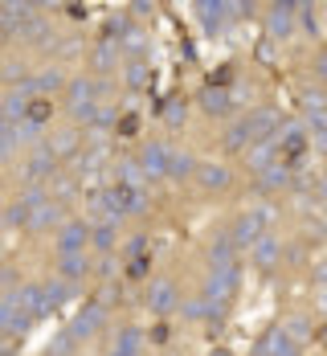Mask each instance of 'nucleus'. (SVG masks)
<instances>
[{
    "label": "nucleus",
    "instance_id": "obj_14",
    "mask_svg": "<svg viewBox=\"0 0 327 356\" xmlns=\"http://www.w3.org/2000/svg\"><path fill=\"white\" fill-rule=\"evenodd\" d=\"M58 221H62V201H45V205H37L33 213H29L25 229H29V234H45V229H53Z\"/></svg>",
    "mask_w": 327,
    "mask_h": 356
},
{
    "label": "nucleus",
    "instance_id": "obj_47",
    "mask_svg": "<svg viewBox=\"0 0 327 356\" xmlns=\"http://www.w3.org/2000/svg\"><path fill=\"white\" fill-rule=\"evenodd\" d=\"M319 340H324V344H327V323H324V327H319Z\"/></svg>",
    "mask_w": 327,
    "mask_h": 356
},
{
    "label": "nucleus",
    "instance_id": "obj_22",
    "mask_svg": "<svg viewBox=\"0 0 327 356\" xmlns=\"http://www.w3.org/2000/svg\"><path fill=\"white\" fill-rule=\"evenodd\" d=\"M17 37H25L29 45H49V41H53V25H49L41 13H33V17L21 25V33H17Z\"/></svg>",
    "mask_w": 327,
    "mask_h": 356
},
{
    "label": "nucleus",
    "instance_id": "obj_1",
    "mask_svg": "<svg viewBox=\"0 0 327 356\" xmlns=\"http://www.w3.org/2000/svg\"><path fill=\"white\" fill-rule=\"evenodd\" d=\"M266 221H270V209H246V213H237V221L229 225V238H233V246L237 250H250L266 234Z\"/></svg>",
    "mask_w": 327,
    "mask_h": 356
},
{
    "label": "nucleus",
    "instance_id": "obj_12",
    "mask_svg": "<svg viewBox=\"0 0 327 356\" xmlns=\"http://www.w3.org/2000/svg\"><path fill=\"white\" fill-rule=\"evenodd\" d=\"M140 348H144V332H140V327H119V332L110 336L107 356H140Z\"/></svg>",
    "mask_w": 327,
    "mask_h": 356
},
{
    "label": "nucleus",
    "instance_id": "obj_5",
    "mask_svg": "<svg viewBox=\"0 0 327 356\" xmlns=\"http://www.w3.org/2000/svg\"><path fill=\"white\" fill-rule=\"evenodd\" d=\"M107 323V312H103V303H90V307H82L70 323V336L82 344V340H90V336H99V327Z\"/></svg>",
    "mask_w": 327,
    "mask_h": 356
},
{
    "label": "nucleus",
    "instance_id": "obj_3",
    "mask_svg": "<svg viewBox=\"0 0 327 356\" xmlns=\"http://www.w3.org/2000/svg\"><path fill=\"white\" fill-rule=\"evenodd\" d=\"M144 303L156 312V316H168V312L181 303L176 283H172V279H151V283H147V299H144Z\"/></svg>",
    "mask_w": 327,
    "mask_h": 356
},
{
    "label": "nucleus",
    "instance_id": "obj_18",
    "mask_svg": "<svg viewBox=\"0 0 327 356\" xmlns=\"http://www.w3.org/2000/svg\"><path fill=\"white\" fill-rule=\"evenodd\" d=\"M201 107H205V115H213V119H225V115H233V95L221 90V86H209L201 95Z\"/></svg>",
    "mask_w": 327,
    "mask_h": 356
},
{
    "label": "nucleus",
    "instance_id": "obj_2",
    "mask_svg": "<svg viewBox=\"0 0 327 356\" xmlns=\"http://www.w3.org/2000/svg\"><path fill=\"white\" fill-rule=\"evenodd\" d=\"M233 291H237V266H221V270L205 275V299H213V303L225 307L233 299Z\"/></svg>",
    "mask_w": 327,
    "mask_h": 356
},
{
    "label": "nucleus",
    "instance_id": "obj_19",
    "mask_svg": "<svg viewBox=\"0 0 327 356\" xmlns=\"http://www.w3.org/2000/svg\"><path fill=\"white\" fill-rule=\"evenodd\" d=\"M196 184H205V188H213V193H221V188H229V180H233V172L225 168V164H196Z\"/></svg>",
    "mask_w": 327,
    "mask_h": 356
},
{
    "label": "nucleus",
    "instance_id": "obj_35",
    "mask_svg": "<svg viewBox=\"0 0 327 356\" xmlns=\"http://www.w3.org/2000/svg\"><path fill=\"white\" fill-rule=\"evenodd\" d=\"M123 82H127L131 90L147 86V66H144V62H127V70H123Z\"/></svg>",
    "mask_w": 327,
    "mask_h": 356
},
{
    "label": "nucleus",
    "instance_id": "obj_6",
    "mask_svg": "<svg viewBox=\"0 0 327 356\" xmlns=\"http://www.w3.org/2000/svg\"><path fill=\"white\" fill-rule=\"evenodd\" d=\"M12 299H17V312H21L25 320L37 323V320H45V316H49V307H45V291H41L37 283H25Z\"/></svg>",
    "mask_w": 327,
    "mask_h": 356
},
{
    "label": "nucleus",
    "instance_id": "obj_39",
    "mask_svg": "<svg viewBox=\"0 0 327 356\" xmlns=\"http://www.w3.org/2000/svg\"><path fill=\"white\" fill-rule=\"evenodd\" d=\"M283 332H287V336H291V344H299V340H307V336H311V323L303 320V316H294V320L287 323V327H283Z\"/></svg>",
    "mask_w": 327,
    "mask_h": 356
},
{
    "label": "nucleus",
    "instance_id": "obj_26",
    "mask_svg": "<svg viewBox=\"0 0 327 356\" xmlns=\"http://www.w3.org/2000/svg\"><path fill=\"white\" fill-rule=\"evenodd\" d=\"M90 66L99 74H110L119 66V49H115V41H99L94 49H90Z\"/></svg>",
    "mask_w": 327,
    "mask_h": 356
},
{
    "label": "nucleus",
    "instance_id": "obj_25",
    "mask_svg": "<svg viewBox=\"0 0 327 356\" xmlns=\"http://www.w3.org/2000/svg\"><path fill=\"white\" fill-rule=\"evenodd\" d=\"M86 103H94V82L90 78H74L70 86H66V107L78 111V107H86Z\"/></svg>",
    "mask_w": 327,
    "mask_h": 356
},
{
    "label": "nucleus",
    "instance_id": "obj_31",
    "mask_svg": "<svg viewBox=\"0 0 327 356\" xmlns=\"http://www.w3.org/2000/svg\"><path fill=\"white\" fill-rule=\"evenodd\" d=\"M196 172V160L188 156V152H172V160H168V177L172 180H188Z\"/></svg>",
    "mask_w": 327,
    "mask_h": 356
},
{
    "label": "nucleus",
    "instance_id": "obj_37",
    "mask_svg": "<svg viewBox=\"0 0 327 356\" xmlns=\"http://www.w3.org/2000/svg\"><path fill=\"white\" fill-rule=\"evenodd\" d=\"M74 348H78V340H74L70 327H66V332H62V336L49 344V356H74Z\"/></svg>",
    "mask_w": 327,
    "mask_h": 356
},
{
    "label": "nucleus",
    "instance_id": "obj_13",
    "mask_svg": "<svg viewBox=\"0 0 327 356\" xmlns=\"http://www.w3.org/2000/svg\"><path fill=\"white\" fill-rule=\"evenodd\" d=\"M258 356H299V344H291V336L283 327H270L258 344Z\"/></svg>",
    "mask_w": 327,
    "mask_h": 356
},
{
    "label": "nucleus",
    "instance_id": "obj_20",
    "mask_svg": "<svg viewBox=\"0 0 327 356\" xmlns=\"http://www.w3.org/2000/svg\"><path fill=\"white\" fill-rule=\"evenodd\" d=\"M250 123H254V143L258 140H274L278 136V127H283V115L278 111H270V107H262L250 115Z\"/></svg>",
    "mask_w": 327,
    "mask_h": 356
},
{
    "label": "nucleus",
    "instance_id": "obj_27",
    "mask_svg": "<svg viewBox=\"0 0 327 356\" xmlns=\"http://www.w3.org/2000/svg\"><path fill=\"white\" fill-rule=\"evenodd\" d=\"M196 13H201V21H205L209 29H217L221 21H233V13H229V4H225V0H201V4H196Z\"/></svg>",
    "mask_w": 327,
    "mask_h": 356
},
{
    "label": "nucleus",
    "instance_id": "obj_43",
    "mask_svg": "<svg viewBox=\"0 0 327 356\" xmlns=\"http://www.w3.org/2000/svg\"><path fill=\"white\" fill-rule=\"evenodd\" d=\"M151 340H156V344H164V340H168V323H156V332H151Z\"/></svg>",
    "mask_w": 327,
    "mask_h": 356
},
{
    "label": "nucleus",
    "instance_id": "obj_23",
    "mask_svg": "<svg viewBox=\"0 0 327 356\" xmlns=\"http://www.w3.org/2000/svg\"><path fill=\"white\" fill-rule=\"evenodd\" d=\"M209 262H213V270H221V266H237V246H233L229 234L213 238V246H209Z\"/></svg>",
    "mask_w": 327,
    "mask_h": 356
},
{
    "label": "nucleus",
    "instance_id": "obj_42",
    "mask_svg": "<svg viewBox=\"0 0 327 356\" xmlns=\"http://www.w3.org/2000/svg\"><path fill=\"white\" fill-rule=\"evenodd\" d=\"M151 8H156L151 0H135V4H131V13H135V17H151Z\"/></svg>",
    "mask_w": 327,
    "mask_h": 356
},
{
    "label": "nucleus",
    "instance_id": "obj_30",
    "mask_svg": "<svg viewBox=\"0 0 327 356\" xmlns=\"http://www.w3.org/2000/svg\"><path fill=\"white\" fill-rule=\"evenodd\" d=\"M62 82H66V74H62V70H45V74H37V78H29V86H33V99L49 95V90H58Z\"/></svg>",
    "mask_w": 327,
    "mask_h": 356
},
{
    "label": "nucleus",
    "instance_id": "obj_8",
    "mask_svg": "<svg viewBox=\"0 0 327 356\" xmlns=\"http://www.w3.org/2000/svg\"><path fill=\"white\" fill-rule=\"evenodd\" d=\"M86 242H90V225L86 221L58 225V254H78V250H86Z\"/></svg>",
    "mask_w": 327,
    "mask_h": 356
},
{
    "label": "nucleus",
    "instance_id": "obj_21",
    "mask_svg": "<svg viewBox=\"0 0 327 356\" xmlns=\"http://www.w3.org/2000/svg\"><path fill=\"white\" fill-rule=\"evenodd\" d=\"M49 143V152H53V160H58V164H62V160H74V156H78V152H82V136H78V131H58V136H53V140H45Z\"/></svg>",
    "mask_w": 327,
    "mask_h": 356
},
{
    "label": "nucleus",
    "instance_id": "obj_44",
    "mask_svg": "<svg viewBox=\"0 0 327 356\" xmlns=\"http://www.w3.org/2000/svg\"><path fill=\"white\" fill-rule=\"evenodd\" d=\"M315 70H319V78L327 82V54H319V58H315Z\"/></svg>",
    "mask_w": 327,
    "mask_h": 356
},
{
    "label": "nucleus",
    "instance_id": "obj_34",
    "mask_svg": "<svg viewBox=\"0 0 327 356\" xmlns=\"http://www.w3.org/2000/svg\"><path fill=\"white\" fill-rule=\"evenodd\" d=\"M12 152H17V127L0 115V160H8Z\"/></svg>",
    "mask_w": 327,
    "mask_h": 356
},
{
    "label": "nucleus",
    "instance_id": "obj_48",
    "mask_svg": "<svg viewBox=\"0 0 327 356\" xmlns=\"http://www.w3.org/2000/svg\"><path fill=\"white\" fill-rule=\"evenodd\" d=\"M319 225H324V229H327V205H324V217H319Z\"/></svg>",
    "mask_w": 327,
    "mask_h": 356
},
{
    "label": "nucleus",
    "instance_id": "obj_4",
    "mask_svg": "<svg viewBox=\"0 0 327 356\" xmlns=\"http://www.w3.org/2000/svg\"><path fill=\"white\" fill-rule=\"evenodd\" d=\"M168 160H172V147L168 143H147L140 152V168L147 180H164L168 177Z\"/></svg>",
    "mask_w": 327,
    "mask_h": 356
},
{
    "label": "nucleus",
    "instance_id": "obj_9",
    "mask_svg": "<svg viewBox=\"0 0 327 356\" xmlns=\"http://www.w3.org/2000/svg\"><path fill=\"white\" fill-rule=\"evenodd\" d=\"M294 17H299V4H270L266 8V29L274 37H294Z\"/></svg>",
    "mask_w": 327,
    "mask_h": 356
},
{
    "label": "nucleus",
    "instance_id": "obj_15",
    "mask_svg": "<svg viewBox=\"0 0 327 356\" xmlns=\"http://www.w3.org/2000/svg\"><path fill=\"white\" fill-rule=\"evenodd\" d=\"M58 270H62V279L66 283H78V279H86L90 275V258H86V250H78V254H58Z\"/></svg>",
    "mask_w": 327,
    "mask_h": 356
},
{
    "label": "nucleus",
    "instance_id": "obj_32",
    "mask_svg": "<svg viewBox=\"0 0 327 356\" xmlns=\"http://www.w3.org/2000/svg\"><path fill=\"white\" fill-rule=\"evenodd\" d=\"M115 238H119V234H115V225H103V221L90 229V246H99L103 254H110V250H115Z\"/></svg>",
    "mask_w": 327,
    "mask_h": 356
},
{
    "label": "nucleus",
    "instance_id": "obj_10",
    "mask_svg": "<svg viewBox=\"0 0 327 356\" xmlns=\"http://www.w3.org/2000/svg\"><path fill=\"white\" fill-rule=\"evenodd\" d=\"M250 254H254L258 270H278V262H283V246H278V238H274V234H262L254 246H250Z\"/></svg>",
    "mask_w": 327,
    "mask_h": 356
},
{
    "label": "nucleus",
    "instance_id": "obj_45",
    "mask_svg": "<svg viewBox=\"0 0 327 356\" xmlns=\"http://www.w3.org/2000/svg\"><path fill=\"white\" fill-rule=\"evenodd\" d=\"M315 147H319V152H327V131H315Z\"/></svg>",
    "mask_w": 327,
    "mask_h": 356
},
{
    "label": "nucleus",
    "instance_id": "obj_38",
    "mask_svg": "<svg viewBox=\"0 0 327 356\" xmlns=\"http://www.w3.org/2000/svg\"><path fill=\"white\" fill-rule=\"evenodd\" d=\"M29 221V205L25 201H12L8 209H4V225H25Z\"/></svg>",
    "mask_w": 327,
    "mask_h": 356
},
{
    "label": "nucleus",
    "instance_id": "obj_24",
    "mask_svg": "<svg viewBox=\"0 0 327 356\" xmlns=\"http://www.w3.org/2000/svg\"><path fill=\"white\" fill-rule=\"evenodd\" d=\"M184 316H188L192 323H196V320H221V316H225V307L201 295V299H188V303H184Z\"/></svg>",
    "mask_w": 327,
    "mask_h": 356
},
{
    "label": "nucleus",
    "instance_id": "obj_7",
    "mask_svg": "<svg viewBox=\"0 0 327 356\" xmlns=\"http://www.w3.org/2000/svg\"><path fill=\"white\" fill-rule=\"evenodd\" d=\"M58 172V160H53V152H49V143L41 140L33 147V156H29V164H25V177L33 180V184H41V180H49Z\"/></svg>",
    "mask_w": 327,
    "mask_h": 356
},
{
    "label": "nucleus",
    "instance_id": "obj_11",
    "mask_svg": "<svg viewBox=\"0 0 327 356\" xmlns=\"http://www.w3.org/2000/svg\"><path fill=\"white\" fill-rule=\"evenodd\" d=\"M250 143H254V123H250V115L233 119V123L225 127V136H221V147H225V152H246Z\"/></svg>",
    "mask_w": 327,
    "mask_h": 356
},
{
    "label": "nucleus",
    "instance_id": "obj_17",
    "mask_svg": "<svg viewBox=\"0 0 327 356\" xmlns=\"http://www.w3.org/2000/svg\"><path fill=\"white\" fill-rule=\"evenodd\" d=\"M291 184V164H270L266 172H258V193H283Z\"/></svg>",
    "mask_w": 327,
    "mask_h": 356
},
{
    "label": "nucleus",
    "instance_id": "obj_40",
    "mask_svg": "<svg viewBox=\"0 0 327 356\" xmlns=\"http://www.w3.org/2000/svg\"><path fill=\"white\" fill-rule=\"evenodd\" d=\"M123 49H127V54H144V33L127 29V33H123Z\"/></svg>",
    "mask_w": 327,
    "mask_h": 356
},
{
    "label": "nucleus",
    "instance_id": "obj_28",
    "mask_svg": "<svg viewBox=\"0 0 327 356\" xmlns=\"http://www.w3.org/2000/svg\"><path fill=\"white\" fill-rule=\"evenodd\" d=\"M115 184H123V188H144L147 177H144V168H140V160H119Z\"/></svg>",
    "mask_w": 327,
    "mask_h": 356
},
{
    "label": "nucleus",
    "instance_id": "obj_36",
    "mask_svg": "<svg viewBox=\"0 0 327 356\" xmlns=\"http://www.w3.org/2000/svg\"><path fill=\"white\" fill-rule=\"evenodd\" d=\"M160 119H164L168 127H181L184 119H188V111H184V103H181V99H172L168 107H160Z\"/></svg>",
    "mask_w": 327,
    "mask_h": 356
},
{
    "label": "nucleus",
    "instance_id": "obj_16",
    "mask_svg": "<svg viewBox=\"0 0 327 356\" xmlns=\"http://www.w3.org/2000/svg\"><path fill=\"white\" fill-rule=\"evenodd\" d=\"M246 164H250V172H266L270 164H278V147L270 140H258L246 147Z\"/></svg>",
    "mask_w": 327,
    "mask_h": 356
},
{
    "label": "nucleus",
    "instance_id": "obj_41",
    "mask_svg": "<svg viewBox=\"0 0 327 356\" xmlns=\"http://www.w3.org/2000/svg\"><path fill=\"white\" fill-rule=\"evenodd\" d=\"M315 201H319V205H327V172L315 180Z\"/></svg>",
    "mask_w": 327,
    "mask_h": 356
},
{
    "label": "nucleus",
    "instance_id": "obj_46",
    "mask_svg": "<svg viewBox=\"0 0 327 356\" xmlns=\"http://www.w3.org/2000/svg\"><path fill=\"white\" fill-rule=\"evenodd\" d=\"M315 299H319V307L327 312V286H319V295H315Z\"/></svg>",
    "mask_w": 327,
    "mask_h": 356
},
{
    "label": "nucleus",
    "instance_id": "obj_29",
    "mask_svg": "<svg viewBox=\"0 0 327 356\" xmlns=\"http://www.w3.org/2000/svg\"><path fill=\"white\" fill-rule=\"evenodd\" d=\"M41 291H45V307H49V312H58V307H62V303L74 295V286L66 283V279H58V283H45Z\"/></svg>",
    "mask_w": 327,
    "mask_h": 356
},
{
    "label": "nucleus",
    "instance_id": "obj_33",
    "mask_svg": "<svg viewBox=\"0 0 327 356\" xmlns=\"http://www.w3.org/2000/svg\"><path fill=\"white\" fill-rule=\"evenodd\" d=\"M53 115V103L49 99H33L29 111H25V123H33V127H45V119Z\"/></svg>",
    "mask_w": 327,
    "mask_h": 356
}]
</instances>
